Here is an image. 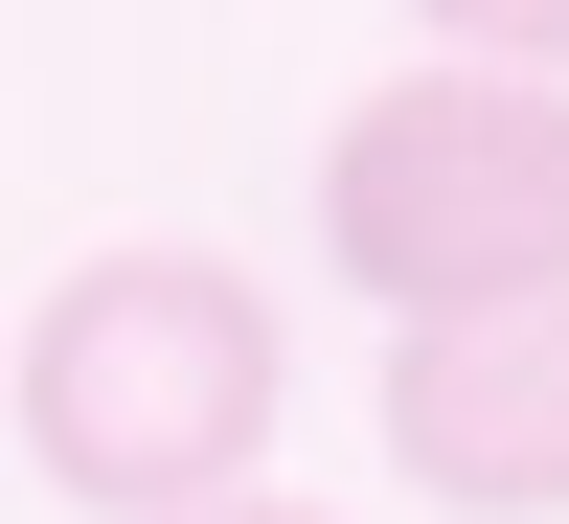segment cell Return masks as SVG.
<instances>
[{
	"label": "cell",
	"mask_w": 569,
	"mask_h": 524,
	"mask_svg": "<svg viewBox=\"0 0 569 524\" xmlns=\"http://www.w3.org/2000/svg\"><path fill=\"white\" fill-rule=\"evenodd\" d=\"M273 411H297V343H273V297L228 251H91V274H46V319H23V456H46V502H91V524L251 502Z\"/></svg>",
	"instance_id": "cell-1"
},
{
	"label": "cell",
	"mask_w": 569,
	"mask_h": 524,
	"mask_svg": "<svg viewBox=\"0 0 569 524\" xmlns=\"http://www.w3.org/2000/svg\"><path fill=\"white\" fill-rule=\"evenodd\" d=\"M319 251H342V297H388V343L547 297L569 274V91H525V69H388L319 137Z\"/></svg>",
	"instance_id": "cell-2"
},
{
	"label": "cell",
	"mask_w": 569,
	"mask_h": 524,
	"mask_svg": "<svg viewBox=\"0 0 569 524\" xmlns=\"http://www.w3.org/2000/svg\"><path fill=\"white\" fill-rule=\"evenodd\" d=\"M388 479L456 502V524H569V274L501 319L388 343Z\"/></svg>",
	"instance_id": "cell-3"
},
{
	"label": "cell",
	"mask_w": 569,
	"mask_h": 524,
	"mask_svg": "<svg viewBox=\"0 0 569 524\" xmlns=\"http://www.w3.org/2000/svg\"><path fill=\"white\" fill-rule=\"evenodd\" d=\"M410 69H525V91H569V0H410Z\"/></svg>",
	"instance_id": "cell-4"
},
{
	"label": "cell",
	"mask_w": 569,
	"mask_h": 524,
	"mask_svg": "<svg viewBox=\"0 0 569 524\" xmlns=\"http://www.w3.org/2000/svg\"><path fill=\"white\" fill-rule=\"evenodd\" d=\"M206 524H342V502H273V479H251V502H206Z\"/></svg>",
	"instance_id": "cell-5"
}]
</instances>
